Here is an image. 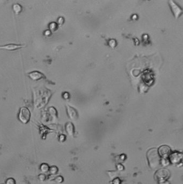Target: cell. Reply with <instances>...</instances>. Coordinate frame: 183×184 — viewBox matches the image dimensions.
I'll return each instance as SVG.
<instances>
[{
    "instance_id": "obj_1",
    "label": "cell",
    "mask_w": 183,
    "mask_h": 184,
    "mask_svg": "<svg viewBox=\"0 0 183 184\" xmlns=\"http://www.w3.org/2000/svg\"><path fill=\"white\" fill-rule=\"evenodd\" d=\"M31 118V112L30 110L25 107H23L19 110L18 119L24 124L29 122Z\"/></svg>"
},
{
    "instance_id": "obj_2",
    "label": "cell",
    "mask_w": 183,
    "mask_h": 184,
    "mask_svg": "<svg viewBox=\"0 0 183 184\" xmlns=\"http://www.w3.org/2000/svg\"><path fill=\"white\" fill-rule=\"evenodd\" d=\"M148 161L150 166L153 168H155L159 164V157L158 152L155 149L150 150L148 153Z\"/></svg>"
},
{
    "instance_id": "obj_3",
    "label": "cell",
    "mask_w": 183,
    "mask_h": 184,
    "mask_svg": "<svg viewBox=\"0 0 183 184\" xmlns=\"http://www.w3.org/2000/svg\"><path fill=\"white\" fill-rule=\"evenodd\" d=\"M169 5L171 10L172 13H173L174 16L176 18H178L183 13V10L176 3L174 2L172 0H170L169 2Z\"/></svg>"
},
{
    "instance_id": "obj_4",
    "label": "cell",
    "mask_w": 183,
    "mask_h": 184,
    "mask_svg": "<svg viewBox=\"0 0 183 184\" xmlns=\"http://www.w3.org/2000/svg\"><path fill=\"white\" fill-rule=\"evenodd\" d=\"M25 45H22V44H8L6 45H2L0 46V49L1 50H5L6 51H16L17 50H19L20 48H25Z\"/></svg>"
},
{
    "instance_id": "obj_5",
    "label": "cell",
    "mask_w": 183,
    "mask_h": 184,
    "mask_svg": "<svg viewBox=\"0 0 183 184\" xmlns=\"http://www.w3.org/2000/svg\"><path fill=\"white\" fill-rule=\"evenodd\" d=\"M28 75L32 80L35 81H38L42 79L45 78V75L42 73V72L38 71H32L30 73H28Z\"/></svg>"
},
{
    "instance_id": "obj_6",
    "label": "cell",
    "mask_w": 183,
    "mask_h": 184,
    "mask_svg": "<svg viewBox=\"0 0 183 184\" xmlns=\"http://www.w3.org/2000/svg\"><path fill=\"white\" fill-rule=\"evenodd\" d=\"M67 112L69 116L71 119H77V113L76 111L73 108L67 106Z\"/></svg>"
},
{
    "instance_id": "obj_7",
    "label": "cell",
    "mask_w": 183,
    "mask_h": 184,
    "mask_svg": "<svg viewBox=\"0 0 183 184\" xmlns=\"http://www.w3.org/2000/svg\"><path fill=\"white\" fill-rule=\"evenodd\" d=\"M170 148L169 147L166 146H163L162 147H161L159 149V152L160 154L163 156V157H166L170 152Z\"/></svg>"
},
{
    "instance_id": "obj_8",
    "label": "cell",
    "mask_w": 183,
    "mask_h": 184,
    "mask_svg": "<svg viewBox=\"0 0 183 184\" xmlns=\"http://www.w3.org/2000/svg\"><path fill=\"white\" fill-rule=\"evenodd\" d=\"M13 10L15 13L17 15H18L22 12L23 7L19 4L15 3L13 6Z\"/></svg>"
},
{
    "instance_id": "obj_9",
    "label": "cell",
    "mask_w": 183,
    "mask_h": 184,
    "mask_svg": "<svg viewBox=\"0 0 183 184\" xmlns=\"http://www.w3.org/2000/svg\"><path fill=\"white\" fill-rule=\"evenodd\" d=\"M66 131L69 135H73L74 133V126L71 123H68L66 124Z\"/></svg>"
},
{
    "instance_id": "obj_10",
    "label": "cell",
    "mask_w": 183,
    "mask_h": 184,
    "mask_svg": "<svg viewBox=\"0 0 183 184\" xmlns=\"http://www.w3.org/2000/svg\"><path fill=\"white\" fill-rule=\"evenodd\" d=\"M40 169L42 172L44 173H47L49 172V166H48V164H46V163H43L40 165Z\"/></svg>"
},
{
    "instance_id": "obj_11",
    "label": "cell",
    "mask_w": 183,
    "mask_h": 184,
    "mask_svg": "<svg viewBox=\"0 0 183 184\" xmlns=\"http://www.w3.org/2000/svg\"><path fill=\"white\" fill-rule=\"evenodd\" d=\"M49 172L50 173V174H52V175H54L56 174L58 172V168L57 166H53L51 168H49Z\"/></svg>"
},
{
    "instance_id": "obj_12",
    "label": "cell",
    "mask_w": 183,
    "mask_h": 184,
    "mask_svg": "<svg viewBox=\"0 0 183 184\" xmlns=\"http://www.w3.org/2000/svg\"><path fill=\"white\" fill-rule=\"evenodd\" d=\"M49 28L53 31H55L57 28H58V26L57 24L54 22L51 23L50 24H49Z\"/></svg>"
},
{
    "instance_id": "obj_13",
    "label": "cell",
    "mask_w": 183,
    "mask_h": 184,
    "mask_svg": "<svg viewBox=\"0 0 183 184\" xmlns=\"http://www.w3.org/2000/svg\"><path fill=\"white\" fill-rule=\"evenodd\" d=\"M6 184H16V182L15 180L12 178H9L6 180Z\"/></svg>"
},
{
    "instance_id": "obj_14",
    "label": "cell",
    "mask_w": 183,
    "mask_h": 184,
    "mask_svg": "<svg viewBox=\"0 0 183 184\" xmlns=\"http://www.w3.org/2000/svg\"><path fill=\"white\" fill-rule=\"evenodd\" d=\"M39 179L42 181H45L46 179V176L44 174H39Z\"/></svg>"
},
{
    "instance_id": "obj_15",
    "label": "cell",
    "mask_w": 183,
    "mask_h": 184,
    "mask_svg": "<svg viewBox=\"0 0 183 184\" xmlns=\"http://www.w3.org/2000/svg\"><path fill=\"white\" fill-rule=\"evenodd\" d=\"M64 180V179L61 176H58L55 179V181L58 183H61L63 182Z\"/></svg>"
},
{
    "instance_id": "obj_16",
    "label": "cell",
    "mask_w": 183,
    "mask_h": 184,
    "mask_svg": "<svg viewBox=\"0 0 183 184\" xmlns=\"http://www.w3.org/2000/svg\"><path fill=\"white\" fill-rule=\"evenodd\" d=\"M58 22L60 24H62V23H64V18L62 17H60L59 19H58Z\"/></svg>"
},
{
    "instance_id": "obj_17",
    "label": "cell",
    "mask_w": 183,
    "mask_h": 184,
    "mask_svg": "<svg viewBox=\"0 0 183 184\" xmlns=\"http://www.w3.org/2000/svg\"><path fill=\"white\" fill-rule=\"evenodd\" d=\"M9 0H0V4L6 3Z\"/></svg>"
},
{
    "instance_id": "obj_18",
    "label": "cell",
    "mask_w": 183,
    "mask_h": 184,
    "mask_svg": "<svg viewBox=\"0 0 183 184\" xmlns=\"http://www.w3.org/2000/svg\"><path fill=\"white\" fill-rule=\"evenodd\" d=\"M118 169H119V170H122V168H123V167H122V165H118Z\"/></svg>"
},
{
    "instance_id": "obj_19",
    "label": "cell",
    "mask_w": 183,
    "mask_h": 184,
    "mask_svg": "<svg viewBox=\"0 0 183 184\" xmlns=\"http://www.w3.org/2000/svg\"><path fill=\"white\" fill-rule=\"evenodd\" d=\"M114 183L115 184H119V181L118 179H117L116 180L114 181Z\"/></svg>"
}]
</instances>
